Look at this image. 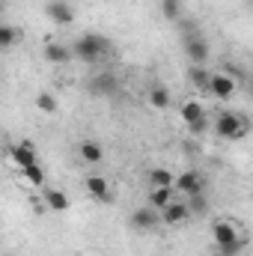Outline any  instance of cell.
Here are the masks:
<instances>
[{
	"label": "cell",
	"instance_id": "obj_1",
	"mask_svg": "<svg viewBox=\"0 0 253 256\" xmlns=\"http://www.w3.org/2000/svg\"><path fill=\"white\" fill-rule=\"evenodd\" d=\"M108 54H110V42L102 33H84L72 45V57L80 63H96V60H104Z\"/></svg>",
	"mask_w": 253,
	"mask_h": 256
},
{
	"label": "cell",
	"instance_id": "obj_25",
	"mask_svg": "<svg viewBox=\"0 0 253 256\" xmlns=\"http://www.w3.org/2000/svg\"><path fill=\"white\" fill-rule=\"evenodd\" d=\"M190 202H188V208H190V214H202L206 208H208V202H206V196L200 194V196H188Z\"/></svg>",
	"mask_w": 253,
	"mask_h": 256
},
{
	"label": "cell",
	"instance_id": "obj_15",
	"mask_svg": "<svg viewBox=\"0 0 253 256\" xmlns=\"http://www.w3.org/2000/svg\"><path fill=\"white\" fill-rule=\"evenodd\" d=\"M173 200H176V188H152L149 191V206L158 212H164Z\"/></svg>",
	"mask_w": 253,
	"mask_h": 256
},
{
	"label": "cell",
	"instance_id": "obj_18",
	"mask_svg": "<svg viewBox=\"0 0 253 256\" xmlns=\"http://www.w3.org/2000/svg\"><path fill=\"white\" fill-rule=\"evenodd\" d=\"M21 176H24V182H27V185H33V188H45V176H48V173H45V167L36 161V164L24 167V170H21Z\"/></svg>",
	"mask_w": 253,
	"mask_h": 256
},
{
	"label": "cell",
	"instance_id": "obj_3",
	"mask_svg": "<svg viewBox=\"0 0 253 256\" xmlns=\"http://www.w3.org/2000/svg\"><path fill=\"white\" fill-rule=\"evenodd\" d=\"M208 236H212L214 248H226V244H236V242H242V238H238V230H236V224H232V220H226V218H218V220H212V226H208Z\"/></svg>",
	"mask_w": 253,
	"mask_h": 256
},
{
	"label": "cell",
	"instance_id": "obj_4",
	"mask_svg": "<svg viewBox=\"0 0 253 256\" xmlns=\"http://www.w3.org/2000/svg\"><path fill=\"white\" fill-rule=\"evenodd\" d=\"M236 90H238V80H236L232 74H226V72H212L208 92H212L214 98L226 102V98H232V96H236Z\"/></svg>",
	"mask_w": 253,
	"mask_h": 256
},
{
	"label": "cell",
	"instance_id": "obj_29",
	"mask_svg": "<svg viewBox=\"0 0 253 256\" xmlns=\"http://www.w3.org/2000/svg\"><path fill=\"white\" fill-rule=\"evenodd\" d=\"M9 256H12V254H9Z\"/></svg>",
	"mask_w": 253,
	"mask_h": 256
},
{
	"label": "cell",
	"instance_id": "obj_23",
	"mask_svg": "<svg viewBox=\"0 0 253 256\" xmlns=\"http://www.w3.org/2000/svg\"><path fill=\"white\" fill-rule=\"evenodd\" d=\"M161 15L167 21H179L185 15V0H161Z\"/></svg>",
	"mask_w": 253,
	"mask_h": 256
},
{
	"label": "cell",
	"instance_id": "obj_11",
	"mask_svg": "<svg viewBox=\"0 0 253 256\" xmlns=\"http://www.w3.org/2000/svg\"><path fill=\"white\" fill-rule=\"evenodd\" d=\"M188 218H190V208H188V202H182V200H173V202L161 212V220H164L167 226H182Z\"/></svg>",
	"mask_w": 253,
	"mask_h": 256
},
{
	"label": "cell",
	"instance_id": "obj_22",
	"mask_svg": "<svg viewBox=\"0 0 253 256\" xmlns=\"http://www.w3.org/2000/svg\"><path fill=\"white\" fill-rule=\"evenodd\" d=\"M149 182H152V188H176V176L164 167H155L149 173Z\"/></svg>",
	"mask_w": 253,
	"mask_h": 256
},
{
	"label": "cell",
	"instance_id": "obj_9",
	"mask_svg": "<svg viewBox=\"0 0 253 256\" xmlns=\"http://www.w3.org/2000/svg\"><path fill=\"white\" fill-rule=\"evenodd\" d=\"M86 90H90L92 96H104V98H108V96H116V92H120V80H116L114 74H108V72H104V74L90 78Z\"/></svg>",
	"mask_w": 253,
	"mask_h": 256
},
{
	"label": "cell",
	"instance_id": "obj_10",
	"mask_svg": "<svg viewBox=\"0 0 253 256\" xmlns=\"http://www.w3.org/2000/svg\"><path fill=\"white\" fill-rule=\"evenodd\" d=\"M9 158L18 164V170H24V167H30V164L39 161V158H36V146H33L30 140H21V143L9 146Z\"/></svg>",
	"mask_w": 253,
	"mask_h": 256
},
{
	"label": "cell",
	"instance_id": "obj_24",
	"mask_svg": "<svg viewBox=\"0 0 253 256\" xmlns=\"http://www.w3.org/2000/svg\"><path fill=\"white\" fill-rule=\"evenodd\" d=\"M18 36H21V33H18L12 24H3V27H0V48H3V51H9V48L18 42Z\"/></svg>",
	"mask_w": 253,
	"mask_h": 256
},
{
	"label": "cell",
	"instance_id": "obj_5",
	"mask_svg": "<svg viewBox=\"0 0 253 256\" xmlns=\"http://www.w3.org/2000/svg\"><path fill=\"white\" fill-rule=\"evenodd\" d=\"M176 191L185 194V196H200V194L206 191V179H202V173H196V170H185V173H179V176H176Z\"/></svg>",
	"mask_w": 253,
	"mask_h": 256
},
{
	"label": "cell",
	"instance_id": "obj_26",
	"mask_svg": "<svg viewBox=\"0 0 253 256\" xmlns=\"http://www.w3.org/2000/svg\"><path fill=\"white\" fill-rule=\"evenodd\" d=\"M188 128H190V134H206L208 131V120H200V122H194Z\"/></svg>",
	"mask_w": 253,
	"mask_h": 256
},
{
	"label": "cell",
	"instance_id": "obj_6",
	"mask_svg": "<svg viewBox=\"0 0 253 256\" xmlns=\"http://www.w3.org/2000/svg\"><path fill=\"white\" fill-rule=\"evenodd\" d=\"M158 224H164V220H161V212H158V208H152V206H146V208L140 206V208H134V212H131V226H134V230L149 232V230H155Z\"/></svg>",
	"mask_w": 253,
	"mask_h": 256
},
{
	"label": "cell",
	"instance_id": "obj_19",
	"mask_svg": "<svg viewBox=\"0 0 253 256\" xmlns=\"http://www.w3.org/2000/svg\"><path fill=\"white\" fill-rule=\"evenodd\" d=\"M179 114H182L185 126H194V122L206 120V110H202V104H200V102H185V104L179 108Z\"/></svg>",
	"mask_w": 253,
	"mask_h": 256
},
{
	"label": "cell",
	"instance_id": "obj_17",
	"mask_svg": "<svg viewBox=\"0 0 253 256\" xmlns=\"http://www.w3.org/2000/svg\"><path fill=\"white\" fill-rule=\"evenodd\" d=\"M78 152H80V161H86V164H98V161L104 158V149H102L96 140H84V143L78 146Z\"/></svg>",
	"mask_w": 253,
	"mask_h": 256
},
{
	"label": "cell",
	"instance_id": "obj_2",
	"mask_svg": "<svg viewBox=\"0 0 253 256\" xmlns=\"http://www.w3.org/2000/svg\"><path fill=\"white\" fill-rule=\"evenodd\" d=\"M214 134L224 140H244L250 134V120L238 110H220L214 116Z\"/></svg>",
	"mask_w": 253,
	"mask_h": 256
},
{
	"label": "cell",
	"instance_id": "obj_13",
	"mask_svg": "<svg viewBox=\"0 0 253 256\" xmlns=\"http://www.w3.org/2000/svg\"><path fill=\"white\" fill-rule=\"evenodd\" d=\"M42 54H45L48 63H54V66H63V63H68V60H74V57H72V48H68V45H60V42H48Z\"/></svg>",
	"mask_w": 253,
	"mask_h": 256
},
{
	"label": "cell",
	"instance_id": "obj_16",
	"mask_svg": "<svg viewBox=\"0 0 253 256\" xmlns=\"http://www.w3.org/2000/svg\"><path fill=\"white\" fill-rule=\"evenodd\" d=\"M149 104H152L155 110H167V108L173 104L170 90H167V86H161V84H155V86L149 90Z\"/></svg>",
	"mask_w": 253,
	"mask_h": 256
},
{
	"label": "cell",
	"instance_id": "obj_12",
	"mask_svg": "<svg viewBox=\"0 0 253 256\" xmlns=\"http://www.w3.org/2000/svg\"><path fill=\"white\" fill-rule=\"evenodd\" d=\"M84 188H86V194L92 196V200H98V202H110V185H108V179L104 176H86L84 179Z\"/></svg>",
	"mask_w": 253,
	"mask_h": 256
},
{
	"label": "cell",
	"instance_id": "obj_20",
	"mask_svg": "<svg viewBox=\"0 0 253 256\" xmlns=\"http://www.w3.org/2000/svg\"><path fill=\"white\" fill-rule=\"evenodd\" d=\"M188 80L196 90H206L208 92V80H212V72L202 68V66H188Z\"/></svg>",
	"mask_w": 253,
	"mask_h": 256
},
{
	"label": "cell",
	"instance_id": "obj_14",
	"mask_svg": "<svg viewBox=\"0 0 253 256\" xmlns=\"http://www.w3.org/2000/svg\"><path fill=\"white\" fill-rule=\"evenodd\" d=\"M45 206L48 208H54V212H68L72 208V200L66 196V191H60V188H45Z\"/></svg>",
	"mask_w": 253,
	"mask_h": 256
},
{
	"label": "cell",
	"instance_id": "obj_8",
	"mask_svg": "<svg viewBox=\"0 0 253 256\" xmlns=\"http://www.w3.org/2000/svg\"><path fill=\"white\" fill-rule=\"evenodd\" d=\"M45 15L57 24V27H68L74 21V9L66 3V0H48L45 3Z\"/></svg>",
	"mask_w": 253,
	"mask_h": 256
},
{
	"label": "cell",
	"instance_id": "obj_28",
	"mask_svg": "<svg viewBox=\"0 0 253 256\" xmlns=\"http://www.w3.org/2000/svg\"><path fill=\"white\" fill-rule=\"evenodd\" d=\"M248 3H250V6H253V0H248Z\"/></svg>",
	"mask_w": 253,
	"mask_h": 256
},
{
	"label": "cell",
	"instance_id": "obj_7",
	"mask_svg": "<svg viewBox=\"0 0 253 256\" xmlns=\"http://www.w3.org/2000/svg\"><path fill=\"white\" fill-rule=\"evenodd\" d=\"M208 42L196 33V36H185V57L190 60V66H202L208 60Z\"/></svg>",
	"mask_w": 253,
	"mask_h": 256
},
{
	"label": "cell",
	"instance_id": "obj_27",
	"mask_svg": "<svg viewBox=\"0 0 253 256\" xmlns=\"http://www.w3.org/2000/svg\"><path fill=\"white\" fill-rule=\"evenodd\" d=\"M212 256H224V254H220V250H214V254H212Z\"/></svg>",
	"mask_w": 253,
	"mask_h": 256
},
{
	"label": "cell",
	"instance_id": "obj_21",
	"mask_svg": "<svg viewBox=\"0 0 253 256\" xmlns=\"http://www.w3.org/2000/svg\"><path fill=\"white\" fill-rule=\"evenodd\" d=\"M33 104H36V110H39V114H57V110H60L57 96H54V92H48V90H42V92L36 96V102H33Z\"/></svg>",
	"mask_w": 253,
	"mask_h": 256
}]
</instances>
